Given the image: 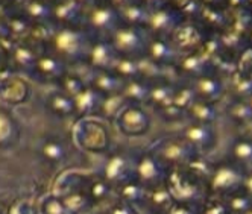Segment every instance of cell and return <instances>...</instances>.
Wrapping results in <instances>:
<instances>
[{
	"label": "cell",
	"mask_w": 252,
	"mask_h": 214,
	"mask_svg": "<svg viewBox=\"0 0 252 214\" xmlns=\"http://www.w3.org/2000/svg\"><path fill=\"white\" fill-rule=\"evenodd\" d=\"M134 180L146 190L158 187L164 180L163 163L151 152L134 158Z\"/></svg>",
	"instance_id": "6da1fadb"
},
{
	"label": "cell",
	"mask_w": 252,
	"mask_h": 214,
	"mask_svg": "<svg viewBox=\"0 0 252 214\" xmlns=\"http://www.w3.org/2000/svg\"><path fill=\"white\" fill-rule=\"evenodd\" d=\"M111 184L108 183L105 178H100V180H93L90 183L87 187H85V191L88 194V199L90 202H100L103 199L108 198V194L111 191Z\"/></svg>",
	"instance_id": "52a82bcc"
},
{
	"label": "cell",
	"mask_w": 252,
	"mask_h": 214,
	"mask_svg": "<svg viewBox=\"0 0 252 214\" xmlns=\"http://www.w3.org/2000/svg\"><path fill=\"white\" fill-rule=\"evenodd\" d=\"M19 129L15 122L5 113H0V148H9L17 143Z\"/></svg>",
	"instance_id": "8992f818"
},
{
	"label": "cell",
	"mask_w": 252,
	"mask_h": 214,
	"mask_svg": "<svg viewBox=\"0 0 252 214\" xmlns=\"http://www.w3.org/2000/svg\"><path fill=\"white\" fill-rule=\"evenodd\" d=\"M103 178L116 187L134 180V158L122 152L113 153L106 161Z\"/></svg>",
	"instance_id": "7a4b0ae2"
},
{
	"label": "cell",
	"mask_w": 252,
	"mask_h": 214,
	"mask_svg": "<svg viewBox=\"0 0 252 214\" xmlns=\"http://www.w3.org/2000/svg\"><path fill=\"white\" fill-rule=\"evenodd\" d=\"M119 188V194H120V202L126 204V205H134L140 201H143L146 198V188L141 184H138L135 180H131L128 183L122 184Z\"/></svg>",
	"instance_id": "5b68a950"
},
{
	"label": "cell",
	"mask_w": 252,
	"mask_h": 214,
	"mask_svg": "<svg viewBox=\"0 0 252 214\" xmlns=\"http://www.w3.org/2000/svg\"><path fill=\"white\" fill-rule=\"evenodd\" d=\"M119 126L126 135H141L149 128V119L140 108L128 106L119 116Z\"/></svg>",
	"instance_id": "3957f363"
},
{
	"label": "cell",
	"mask_w": 252,
	"mask_h": 214,
	"mask_svg": "<svg viewBox=\"0 0 252 214\" xmlns=\"http://www.w3.org/2000/svg\"><path fill=\"white\" fill-rule=\"evenodd\" d=\"M40 153H41L44 161H47L49 164H53V166H58V164L64 163L67 159L68 149H67L65 143L61 138L52 137V138H49V140H46L43 143Z\"/></svg>",
	"instance_id": "277c9868"
},
{
	"label": "cell",
	"mask_w": 252,
	"mask_h": 214,
	"mask_svg": "<svg viewBox=\"0 0 252 214\" xmlns=\"http://www.w3.org/2000/svg\"><path fill=\"white\" fill-rule=\"evenodd\" d=\"M49 105L52 111L58 116H70L75 113V100H71L65 94H53L49 99Z\"/></svg>",
	"instance_id": "ba28073f"
},
{
	"label": "cell",
	"mask_w": 252,
	"mask_h": 214,
	"mask_svg": "<svg viewBox=\"0 0 252 214\" xmlns=\"http://www.w3.org/2000/svg\"><path fill=\"white\" fill-rule=\"evenodd\" d=\"M43 214H71L61 198H47L41 207Z\"/></svg>",
	"instance_id": "9c48e42d"
},
{
	"label": "cell",
	"mask_w": 252,
	"mask_h": 214,
	"mask_svg": "<svg viewBox=\"0 0 252 214\" xmlns=\"http://www.w3.org/2000/svg\"><path fill=\"white\" fill-rule=\"evenodd\" d=\"M38 68L43 71V73H47L50 76H58L61 75V70H60V65L57 64V61H53V60H43L40 61L38 64Z\"/></svg>",
	"instance_id": "30bf717a"
},
{
	"label": "cell",
	"mask_w": 252,
	"mask_h": 214,
	"mask_svg": "<svg viewBox=\"0 0 252 214\" xmlns=\"http://www.w3.org/2000/svg\"><path fill=\"white\" fill-rule=\"evenodd\" d=\"M110 214H132V211H131V208H129L128 205H126V204L117 202V204H114V205L111 207Z\"/></svg>",
	"instance_id": "8fae6325"
},
{
	"label": "cell",
	"mask_w": 252,
	"mask_h": 214,
	"mask_svg": "<svg viewBox=\"0 0 252 214\" xmlns=\"http://www.w3.org/2000/svg\"><path fill=\"white\" fill-rule=\"evenodd\" d=\"M102 214H110V213H102Z\"/></svg>",
	"instance_id": "7c38bea8"
}]
</instances>
